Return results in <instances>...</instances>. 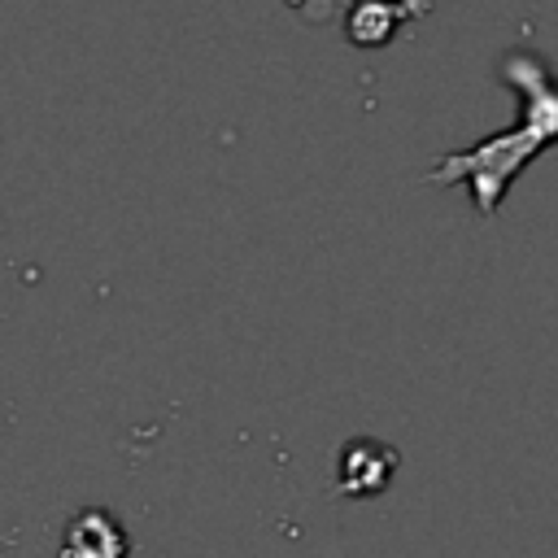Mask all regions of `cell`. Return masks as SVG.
Here are the masks:
<instances>
[{
	"label": "cell",
	"instance_id": "6da1fadb",
	"mask_svg": "<svg viewBox=\"0 0 558 558\" xmlns=\"http://www.w3.org/2000/svg\"><path fill=\"white\" fill-rule=\"evenodd\" d=\"M61 558H131V536L122 519L105 506H83L61 527Z\"/></svg>",
	"mask_w": 558,
	"mask_h": 558
},
{
	"label": "cell",
	"instance_id": "7a4b0ae2",
	"mask_svg": "<svg viewBox=\"0 0 558 558\" xmlns=\"http://www.w3.org/2000/svg\"><path fill=\"white\" fill-rule=\"evenodd\" d=\"M392 471H397V449L384 445V440H366V436H362V440H349V445L340 449L336 484H340V493H349V497H375V493L388 488Z\"/></svg>",
	"mask_w": 558,
	"mask_h": 558
},
{
	"label": "cell",
	"instance_id": "3957f363",
	"mask_svg": "<svg viewBox=\"0 0 558 558\" xmlns=\"http://www.w3.org/2000/svg\"><path fill=\"white\" fill-rule=\"evenodd\" d=\"M392 26H397V13H392V4L388 0H362V4H353V13H349V39L353 44H362V48H375V44H384L388 35H392Z\"/></svg>",
	"mask_w": 558,
	"mask_h": 558
}]
</instances>
